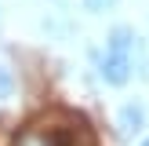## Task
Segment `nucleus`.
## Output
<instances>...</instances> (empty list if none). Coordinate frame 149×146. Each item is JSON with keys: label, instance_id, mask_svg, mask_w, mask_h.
<instances>
[{"label": "nucleus", "instance_id": "nucleus-4", "mask_svg": "<svg viewBox=\"0 0 149 146\" xmlns=\"http://www.w3.org/2000/svg\"><path fill=\"white\" fill-rule=\"evenodd\" d=\"M11 91H15V73L7 69L4 62H0V102H4V99H11Z\"/></svg>", "mask_w": 149, "mask_h": 146}, {"label": "nucleus", "instance_id": "nucleus-2", "mask_svg": "<svg viewBox=\"0 0 149 146\" xmlns=\"http://www.w3.org/2000/svg\"><path fill=\"white\" fill-rule=\"evenodd\" d=\"M142 128H146V106L142 102H124L116 110V131H120V139H135Z\"/></svg>", "mask_w": 149, "mask_h": 146}, {"label": "nucleus", "instance_id": "nucleus-6", "mask_svg": "<svg viewBox=\"0 0 149 146\" xmlns=\"http://www.w3.org/2000/svg\"><path fill=\"white\" fill-rule=\"evenodd\" d=\"M142 146H149V139H142Z\"/></svg>", "mask_w": 149, "mask_h": 146}, {"label": "nucleus", "instance_id": "nucleus-3", "mask_svg": "<svg viewBox=\"0 0 149 146\" xmlns=\"http://www.w3.org/2000/svg\"><path fill=\"white\" fill-rule=\"evenodd\" d=\"M15 146H65L55 128H26Z\"/></svg>", "mask_w": 149, "mask_h": 146}, {"label": "nucleus", "instance_id": "nucleus-1", "mask_svg": "<svg viewBox=\"0 0 149 146\" xmlns=\"http://www.w3.org/2000/svg\"><path fill=\"white\" fill-rule=\"evenodd\" d=\"M131 69H135V33L127 26H116L109 33V48L102 58V80L113 88H124L131 80Z\"/></svg>", "mask_w": 149, "mask_h": 146}, {"label": "nucleus", "instance_id": "nucleus-5", "mask_svg": "<svg viewBox=\"0 0 149 146\" xmlns=\"http://www.w3.org/2000/svg\"><path fill=\"white\" fill-rule=\"evenodd\" d=\"M116 0H84V7L87 11H106V7H113Z\"/></svg>", "mask_w": 149, "mask_h": 146}]
</instances>
